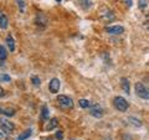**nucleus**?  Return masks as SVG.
Masks as SVG:
<instances>
[{
	"label": "nucleus",
	"instance_id": "3",
	"mask_svg": "<svg viewBox=\"0 0 149 140\" xmlns=\"http://www.w3.org/2000/svg\"><path fill=\"white\" fill-rule=\"evenodd\" d=\"M113 104H114L115 109H118L119 112H127V111H128V108H129V103L123 97H121V96L114 97Z\"/></svg>",
	"mask_w": 149,
	"mask_h": 140
},
{
	"label": "nucleus",
	"instance_id": "4",
	"mask_svg": "<svg viewBox=\"0 0 149 140\" xmlns=\"http://www.w3.org/2000/svg\"><path fill=\"white\" fill-rule=\"evenodd\" d=\"M0 129H1L5 134H11L15 129V125L10 120H7L5 118H0Z\"/></svg>",
	"mask_w": 149,
	"mask_h": 140
},
{
	"label": "nucleus",
	"instance_id": "14",
	"mask_svg": "<svg viewBox=\"0 0 149 140\" xmlns=\"http://www.w3.org/2000/svg\"><path fill=\"white\" fill-rule=\"evenodd\" d=\"M128 122L132 124V125L134 127H137V128H139L142 127V122L138 118H136V117H128Z\"/></svg>",
	"mask_w": 149,
	"mask_h": 140
},
{
	"label": "nucleus",
	"instance_id": "17",
	"mask_svg": "<svg viewBox=\"0 0 149 140\" xmlns=\"http://www.w3.org/2000/svg\"><path fill=\"white\" fill-rule=\"evenodd\" d=\"M78 104H80L81 108H89V105H91L87 99H80L78 100Z\"/></svg>",
	"mask_w": 149,
	"mask_h": 140
},
{
	"label": "nucleus",
	"instance_id": "22",
	"mask_svg": "<svg viewBox=\"0 0 149 140\" xmlns=\"http://www.w3.org/2000/svg\"><path fill=\"white\" fill-rule=\"evenodd\" d=\"M145 7L147 6V0H139V7Z\"/></svg>",
	"mask_w": 149,
	"mask_h": 140
},
{
	"label": "nucleus",
	"instance_id": "13",
	"mask_svg": "<svg viewBox=\"0 0 149 140\" xmlns=\"http://www.w3.org/2000/svg\"><path fill=\"white\" fill-rule=\"evenodd\" d=\"M7 57V52L3 45H0V63H4Z\"/></svg>",
	"mask_w": 149,
	"mask_h": 140
},
{
	"label": "nucleus",
	"instance_id": "12",
	"mask_svg": "<svg viewBox=\"0 0 149 140\" xmlns=\"http://www.w3.org/2000/svg\"><path fill=\"white\" fill-rule=\"evenodd\" d=\"M57 125H58V120L56 118H52V119H50V123L46 125V130H52L55 128H57Z\"/></svg>",
	"mask_w": 149,
	"mask_h": 140
},
{
	"label": "nucleus",
	"instance_id": "28",
	"mask_svg": "<svg viewBox=\"0 0 149 140\" xmlns=\"http://www.w3.org/2000/svg\"><path fill=\"white\" fill-rule=\"evenodd\" d=\"M0 16H1V13H0Z\"/></svg>",
	"mask_w": 149,
	"mask_h": 140
},
{
	"label": "nucleus",
	"instance_id": "25",
	"mask_svg": "<svg viewBox=\"0 0 149 140\" xmlns=\"http://www.w3.org/2000/svg\"><path fill=\"white\" fill-rule=\"evenodd\" d=\"M3 139H4V134L0 133V140H3Z\"/></svg>",
	"mask_w": 149,
	"mask_h": 140
},
{
	"label": "nucleus",
	"instance_id": "23",
	"mask_svg": "<svg viewBox=\"0 0 149 140\" xmlns=\"http://www.w3.org/2000/svg\"><path fill=\"white\" fill-rule=\"evenodd\" d=\"M56 138H57V140H62V133L61 131H57V133H56Z\"/></svg>",
	"mask_w": 149,
	"mask_h": 140
},
{
	"label": "nucleus",
	"instance_id": "21",
	"mask_svg": "<svg viewBox=\"0 0 149 140\" xmlns=\"http://www.w3.org/2000/svg\"><path fill=\"white\" fill-rule=\"evenodd\" d=\"M31 79H32V83H34V84H35L36 87H39V86H40V83H41V82H40V78H39V77H32Z\"/></svg>",
	"mask_w": 149,
	"mask_h": 140
},
{
	"label": "nucleus",
	"instance_id": "6",
	"mask_svg": "<svg viewBox=\"0 0 149 140\" xmlns=\"http://www.w3.org/2000/svg\"><path fill=\"white\" fill-rule=\"evenodd\" d=\"M89 113H91V115L92 117H95V118H102V115H103V109L99 107L98 104H95V105H89Z\"/></svg>",
	"mask_w": 149,
	"mask_h": 140
},
{
	"label": "nucleus",
	"instance_id": "24",
	"mask_svg": "<svg viewBox=\"0 0 149 140\" xmlns=\"http://www.w3.org/2000/svg\"><path fill=\"white\" fill-rule=\"evenodd\" d=\"M4 96V89L1 88V87H0V98H1Z\"/></svg>",
	"mask_w": 149,
	"mask_h": 140
},
{
	"label": "nucleus",
	"instance_id": "1",
	"mask_svg": "<svg viewBox=\"0 0 149 140\" xmlns=\"http://www.w3.org/2000/svg\"><path fill=\"white\" fill-rule=\"evenodd\" d=\"M136 93H137V96L142 98V99H145V100H149V88L147 86H144L143 83H140V82H138L136 83Z\"/></svg>",
	"mask_w": 149,
	"mask_h": 140
},
{
	"label": "nucleus",
	"instance_id": "8",
	"mask_svg": "<svg viewBox=\"0 0 149 140\" xmlns=\"http://www.w3.org/2000/svg\"><path fill=\"white\" fill-rule=\"evenodd\" d=\"M6 45H7V48H9L10 52L15 51V40L13 39V36H11V35L6 36Z\"/></svg>",
	"mask_w": 149,
	"mask_h": 140
},
{
	"label": "nucleus",
	"instance_id": "16",
	"mask_svg": "<svg viewBox=\"0 0 149 140\" xmlns=\"http://www.w3.org/2000/svg\"><path fill=\"white\" fill-rule=\"evenodd\" d=\"M36 24H37V25L41 24V26H45V25H46V17H45V15H42V19H40V15H37V17H36Z\"/></svg>",
	"mask_w": 149,
	"mask_h": 140
},
{
	"label": "nucleus",
	"instance_id": "2",
	"mask_svg": "<svg viewBox=\"0 0 149 140\" xmlns=\"http://www.w3.org/2000/svg\"><path fill=\"white\" fill-rule=\"evenodd\" d=\"M57 105L62 109V111H65V109H71L73 107V102H72V99H71L70 97L62 94V96L57 97Z\"/></svg>",
	"mask_w": 149,
	"mask_h": 140
},
{
	"label": "nucleus",
	"instance_id": "5",
	"mask_svg": "<svg viewBox=\"0 0 149 140\" xmlns=\"http://www.w3.org/2000/svg\"><path fill=\"white\" fill-rule=\"evenodd\" d=\"M107 33H109V35H121V33L124 32V27L121 25H114V26H109V27H106Z\"/></svg>",
	"mask_w": 149,
	"mask_h": 140
},
{
	"label": "nucleus",
	"instance_id": "7",
	"mask_svg": "<svg viewBox=\"0 0 149 140\" xmlns=\"http://www.w3.org/2000/svg\"><path fill=\"white\" fill-rule=\"evenodd\" d=\"M48 89H50L51 93H57L60 90V81L58 78H52L50 81V84H48Z\"/></svg>",
	"mask_w": 149,
	"mask_h": 140
},
{
	"label": "nucleus",
	"instance_id": "26",
	"mask_svg": "<svg viewBox=\"0 0 149 140\" xmlns=\"http://www.w3.org/2000/svg\"><path fill=\"white\" fill-rule=\"evenodd\" d=\"M127 4H128V5L130 6V5H132V1H130V0H127Z\"/></svg>",
	"mask_w": 149,
	"mask_h": 140
},
{
	"label": "nucleus",
	"instance_id": "19",
	"mask_svg": "<svg viewBox=\"0 0 149 140\" xmlns=\"http://www.w3.org/2000/svg\"><path fill=\"white\" fill-rule=\"evenodd\" d=\"M17 5H19V9H20L21 13H25V3L22 0H17Z\"/></svg>",
	"mask_w": 149,
	"mask_h": 140
},
{
	"label": "nucleus",
	"instance_id": "10",
	"mask_svg": "<svg viewBox=\"0 0 149 140\" xmlns=\"http://www.w3.org/2000/svg\"><path fill=\"white\" fill-rule=\"evenodd\" d=\"M121 84H122L123 90H124L127 94H129V93H130V87H129L128 78H121Z\"/></svg>",
	"mask_w": 149,
	"mask_h": 140
},
{
	"label": "nucleus",
	"instance_id": "18",
	"mask_svg": "<svg viewBox=\"0 0 149 140\" xmlns=\"http://www.w3.org/2000/svg\"><path fill=\"white\" fill-rule=\"evenodd\" d=\"M41 118H42V120H46L48 118V109L47 107L45 105V107H42V113H41Z\"/></svg>",
	"mask_w": 149,
	"mask_h": 140
},
{
	"label": "nucleus",
	"instance_id": "20",
	"mask_svg": "<svg viewBox=\"0 0 149 140\" xmlns=\"http://www.w3.org/2000/svg\"><path fill=\"white\" fill-rule=\"evenodd\" d=\"M0 81H1V82H10L11 78H10V76L3 73V74H0Z\"/></svg>",
	"mask_w": 149,
	"mask_h": 140
},
{
	"label": "nucleus",
	"instance_id": "15",
	"mask_svg": "<svg viewBox=\"0 0 149 140\" xmlns=\"http://www.w3.org/2000/svg\"><path fill=\"white\" fill-rule=\"evenodd\" d=\"M30 135H31V129H26V131H24V133L17 137V140H26Z\"/></svg>",
	"mask_w": 149,
	"mask_h": 140
},
{
	"label": "nucleus",
	"instance_id": "9",
	"mask_svg": "<svg viewBox=\"0 0 149 140\" xmlns=\"http://www.w3.org/2000/svg\"><path fill=\"white\" fill-rule=\"evenodd\" d=\"M0 114L5 115V117H13L15 114V109L13 108H3L0 107Z\"/></svg>",
	"mask_w": 149,
	"mask_h": 140
},
{
	"label": "nucleus",
	"instance_id": "27",
	"mask_svg": "<svg viewBox=\"0 0 149 140\" xmlns=\"http://www.w3.org/2000/svg\"><path fill=\"white\" fill-rule=\"evenodd\" d=\"M56 1H58V3H60V1H61V0H56Z\"/></svg>",
	"mask_w": 149,
	"mask_h": 140
},
{
	"label": "nucleus",
	"instance_id": "11",
	"mask_svg": "<svg viewBox=\"0 0 149 140\" xmlns=\"http://www.w3.org/2000/svg\"><path fill=\"white\" fill-rule=\"evenodd\" d=\"M7 25H9V20H7V16L5 14H1V16H0V27L3 30H5L7 27Z\"/></svg>",
	"mask_w": 149,
	"mask_h": 140
}]
</instances>
